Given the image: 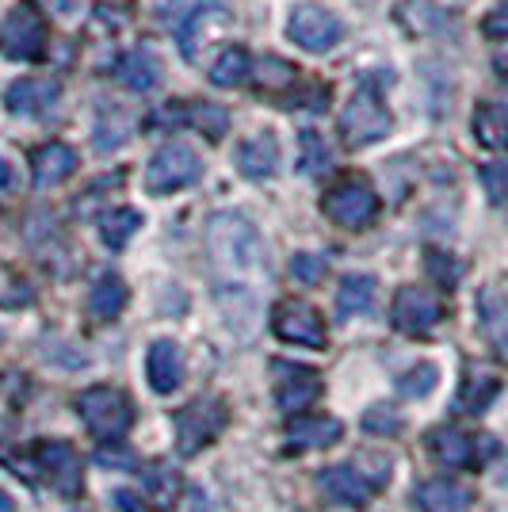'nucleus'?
Here are the masks:
<instances>
[{
    "mask_svg": "<svg viewBox=\"0 0 508 512\" xmlns=\"http://www.w3.org/2000/svg\"><path fill=\"white\" fill-rule=\"evenodd\" d=\"M207 245H211L214 264L222 272H230V276H260L264 264H268L264 237L241 214H218V218H211Z\"/></svg>",
    "mask_w": 508,
    "mask_h": 512,
    "instance_id": "1",
    "label": "nucleus"
},
{
    "mask_svg": "<svg viewBox=\"0 0 508 512\" xmlns=\"http://www.w3.org/2000/svg\"><path fill=\"white\" fill-rule=\"evenodd\" d=\"M199 176H203V157L191 150L188 142H169L149 157L142 184L149 195H172L180 188L199 184Z\"/></svg>",
    "mask_w": 508,
    "mask_h": 512,
    "instance_id": "2",
    "label": "nucleus"
},
{
    "mask_svg": "<svg viewBox=\"0 0 508 512\" xmlns=\"http://www.w3.org/2000/svg\"><path fill=\"white\" fill-rule=\"evenodd\" d=\"M77 413L88 425L92 436L100 440H119L130 425H134V406L123 390L115 386H92L77 398Z\"/></svg>",
    "mask_w": 508,
    "mask_h": 512,
    "instance_id": "3",
    "label": "nucleus"
},
{
    "mask_svg": "<svg viewBox=\"0 0 508 512\" xmlns=\"http://www.w3.org/2000/svg\"><path fill=\"white\" fill-rule=\"evenodd\" d=\"M230 421L226 402L218 398H195L191 406H184L176 413V448L180 455H199L211 440L222 436V428Z\"/></svg>",
    "mask_w": 508,
    "mask_h": 512,
    "instance_id": "4",
    "label": "nucleus"
},
{
    "mask_svg": "<svg viewBox=\"0 0 508 512\" xmlns=\"http://www.w3.org/2000/svg\"><path fill=\"white\" fill-rule=\"evenodd\" d=\"M0 50L16 62H35L46 50V20L39 4H16L4 20H0Z\"/></svg>",
    "mask_w": 508,
    "mask_h": 512,
    "instance_id": "5",
    "label": "nucleus"
},
{
    "mask_svg": "<svg viewBox=\"0 0 508 512\" xmlns=\"http://www.w3.org/2000/svg\"><path fill=\"white\" fill-rule=\"evenodd\" d=\"M340 134H344V146H352V150L375 146L390 134V115L371 92H356L340 111Z\"/></svg>",
    "mask_w": 508,
    "mask_h": 512,
    "instance_id": "6",
    "label": "nucleus"
},
{
    "mask_svg": "<svg viewBox=\"0 0 508 512\" xmlns=\"http://www.w3.org/2000/svg\"><path fill=\"white\" fill-rule=\"evenodd\" d=\"M321 207L344 230H363L379 214V195L371 192V184H363V180H340L337 188L325 195Z\"/></svg>",
    "mask_w": 508,
    "mask_h": 512,
    "instance_id": "7",
    "label": "nucleus"
},
{
    "mask_svg": "<svg viewBox=\"0 0 508 512\" xmlns=\"http://www.w3.org/2000/svg\"><path fill=\"white\" fill-rule=\"evenodd\" d=\"M287 35H291V43H298L306 54H325V50H333L340 43V35H344V23L333 16V12H325L318 4H302L291 12V20H287Z\"/></svg>",
    "mask_w": 508,
    "mask_h": 512,
    "instance_id": "8",
    "label": "nucleus"
},
{
    "mask_svg": "<svg viewBox=\"0 0 508 512\" xmlns=\"http://www.w3.org/2000/svg\"><path fill=\"white\" fill-rule=\"evenodd\" d=\"M272 325H276V337L287 344H302V348H321L325 344V321L314 306L298 299H287L276 306L272 314Z\"/></svg>",
    "mask_w": 508,
    "mask_h": 512,
    "instance_id": "9",
    "label": "nucleus"
},
{
    "mask_svg": "<svg viewBox=\"0 0 508 512\" xmlns=\"http://www.w3.org/2000/svg\"><path fill=\"white\" fill-rule=\"evenodd\" d=\"M390 318H394V325H398L402 333L421 337V333H428L436 321L444 318V306H440V299H436L432 291H424V287H402V291L394 295Z\"/></svg>",
    "mask_w": 508,
    "mask_h": 512,
    "instance_id": "10",
    "label": "nucleus"
},
{
    "mask_svg": "<svg viewBox=\"0 0 508 512\" xmlns=\"http://www.w3.org/2000/svg\"><path fill=\"white\" fill-rule=\"evenodd\" d=\"M214 8H218V0H165V4H161V20H165L176 46H180L188 58L195 54L199 27H203V20L211 16Z\"/></svg>",
    "mask_w": 508,
    "mask_h": 512,
    "instance_id": "11",
    "label": "nucleus"
},
{
    "mask_svg": "<svg viewBox=\"0 0 508 512\" xmlns=\"http://www.w3.org/2000/svg\"><path fill=\"white\" fill-rule=\"evenodd\" d=\"M58 96H62L58 81H50V77H23V81H16V85L4 92V104H8L12 115L43 119V115L54 111Z\"/></svg>",
    "mask_w": 508,
    "mask_h": 512,
    "instance_id": "12",
    "label": "nucleus"
},
{
    "mask_svg": "<svg viewBox=\"0 0 508 512\" xmlns=\"http://www.w3.org/2000/svg\"><path fill=\"white\" fill-rule=\"evenodd\" d=\"M321 490H325V497L340 501V505L360 509V505H367V501L375 497L379 482H375V478H367L360 467H348V463H344V467L321 470Z\"/></svg>",
    "mask_w": 508,
    "mask_h": 512,
    "instance_id": "13",
    "label": "nucleus"
},
{
    "mask_svg": "<svg viewBox=\"0 0 508 512\" xmlns=\"http://www.w3.org/2000/svg\"><path fill=\"white\" fill-rule=\"evenodd\" d=\"M276 375H287L276 383V402L283 413H302L306 406H314L321 398V379L314 371H302V367H287L276 363Z\"/></svg>",
    "mask_w": 508,
    "mask_h": 512,
    "instance_id": "14",
    "label": "nucleus"
},
{
    "mask_svg": "<svg viewBox=\"0 0 508 512\" xmlns=\"http://www.w3.org/2000/svg\"><path fill=\"white\" fill-rule=\"evenodd\" d=\"M237 172L241 176H249V180H268V176H276L279 169V142L272 130H260L253 134L249 142H241L237 146Z\"/></svg>",
    "mask_w": 508,
    "mask_h": 512,
    "instance_id": "15",
    "label": "nucleus"
},
{
    "mask_svg": "<svg viewBox=\"0 0 508 512\" xmlns=\"http://www.w3.org/2000/svg\"><path fill=\"white\" fill-rule=\"evenodd\" d=\"M146 379L157 394H172L184 379V356L176 341H153L146 352Z\"/></svg>",
    "mask_w": 508,
    "mask_h": 512,
    "instance_id": "16",
    "label": "nucleus"
},
{
    "mask_svg": "<svg viewBox=\"0 0 508 512\" xmlns=\"http://www.w3.org/2000/svg\"><path fill=\"white\" fill-rule=\"evenodd\" d=\"M39 467L46 470V478L65 493V497H73V493H81V459H77V451L69 448V444H39Z\"/></svg>",
    "mask_w": 508,
    "mask_h": 512,
    "instance_id": "17",
    "label": "nucleus"
},
{
    "mask_svg": "<svg viewBox=\"0 0 508 512\" xmlns=\"http://www.w3.org/2000/svg\"><path fill=\"white\" fill-rule=\"evenodd\" d=\"M31 172H35V180L43 188H54V184H62L77 172V153L69 150L65 142H46L31 157Z\"/></svg>",
    "mask_w": 508,
    "mask_h": 512,
    "instance_id": "18",
    "label": "nucleus"
},
{
    "mask_svg": "<svg viewBox=\"0 0 508 512\" xmlns=\"http://www.w3.org/2000/svg\"><path fill=\"white\" fill-rule=\"evenodd\" d=\"M340 436H344V425L337 417H295L291 428H287V444L291 448H333Z\"/></svg>",
    "mask_w": 508,
    "mask_h": 512,
    "instance_id": "19",
    "label": "nucleus"
},
{
    "mask_svg": "<svg viewBox=\"0 0 508 512\" xmlns=\"http://www.w3.org/2000/svg\"><path fill=\"white\" fill-rule=\"evenodd\" d=\"M417 505L424 512H466L470 509V490L459 486V482L436 478V482L417 486Z\"/></svg>",
    "mask_w": 508,
    "mask_h": 512,
    "instance_id": "20",
    "label": "nucleus"
},
{
    "mask_svg": "<svg viewBox=\"0 0 508 512\" xmlns=\"http://www.w3.org/2000/svg\"><path fill=\"white\" fill-rule=\"evenodd\" d=\"M115 77L134 92H149V88L161 85V62L149 50H130L115 65Z\"/></svg>",
    "mask_w": 508,
    "mask_h": 512,
    "instance_id": "21",
    "label": "nucleus"
},
{
    "mask_svg": "<svg viewBox=\"0 0 508 512\" xmlns=\"http://www.w3.org/2000/svg\"><path fill=\"white\" fill-rule=\"evenodd\" d=\"M130 111H123V107L115 104H100V111H96V134H92V146L100 153H111L119 150L123 142L130 138Z\"/></svg>",
    "mask_w": 508,
    "mask_h": 512,
    "instance_id": "22",
    "label": "nucleus"
},
{
    "mask_svg": "<svg viewBox=\"0 0 508 512\" xmlns=\"http://www.w3.org/2000/svg\"><path fill=\"white\" fill-rule=\"evenodd\" d=\"M375 276H344L337 287V314L344 321L348 318H360V314H367L371 306H375Z\"/></svg>",
    "mask_w": 508,
    "mask_h": 512,
    "instance_id": "23",
    "label": "nucleus"
},
{
    "mask_svg": "<svg viewBox=\"0 0 508 512\" xmlns=\"http://www.w3.org/2000/svg\"><path fill=\"white\" fill-rule=\"evenodd\" d=\"M180 490H184V482H180V474H176L172 463H153V467L146 470V497L157 512L176 509Z\"/></svg>",
    "mask_w": 508,
    "mask_h": 512,
    "instance_id": "24",
    "label": "nucleus"
},
{
    "mask_svg": "<svg viewBox=\"0 0 508 512\" xmlns=\"http://www.w3.org/2000/svg\"><path fill=\"white\" fill-rule=\"evenodd\" d=\"M127 306V283L119 276H100L96 287L88 291V314L100 321L119 318V310Z\"/></svg>",
    "mask_w": 508,
    "mask_h": 512,
    "instance_id": "25",
    "label": "nucleus"
},
{
    "mask_svg": "<svg viewBox=\"0 0 508 512\" xmlns=\"http://www.w3.org/2000/svg\"><path fill=\"white\" fill-rule=\"evenodd\" d=\"M474 134L486 150L508 146V104H482L474 111Z\"/></svg>",
    "mask_w": 508,
    "mask_h": 512,
    "instance_id": "26",
    "label": "nucleus"
},
{
    "mask_svg": "<svg viewBox=\"0 0 508 512\" xmlns=\"http://www.w3.org/2000/svg\"><path fill=\"white\" fill-rule=\"evenodd\" d=\"M428 448H432V455H436L444 467H466V463L474 459V448H470L466 432H459V428H436V432L428 436Z\"/></svg>",
    "mask_w": 508,
    "mask_h": 512,
    "instance_id": "27",
    "label": "nucleus"
},
{
    "mask_svg": "<svg viewBox=\"0 0 508 512\" xmlns=\"http://www.w3.org/2000/svg\"><path fill=\"white\" fill-rule=\"evenodd\" d=\"M249 73H253V58H249V50H241V46L222 50V54H218V62L211 65V81L218 88L245 85V81H249Z\"/></svg>",
    "mask_w": 508,
    "mask_h": 512,
    "instance_id": "28",
    "label": "nucleus"
},
{
    "mask_svg": "<svg viewBox=\"0 0 508 512\" xmlns=\"http://www.w3.org/2000/svg\"><path fill=\"white\" fill-rule=\"evenodd\" d=\"M138 226H142V214L134 207H111V211L100 214V237L111 249H123L130 237L138 234Z\"/></svg>",
    "mask_w": 508,
    "mask_h": 512,
    "instance_id": "29",
    "label": "nucleus"
},
{
    "mask_svg": "<svg viewBox=\"0 0 508 512\" xmlns=\"http://www.w3.org/2000/svg\"><path fill=\"white\" fill-rule=\"evenodd\" d=\"M333 165V150L325 146L318 130H302L298 134V172L306 176H321V172Z\"/></svg>",
    "mask_w": 508,
    "mask_h": 512,
    "instance_id": "30",
    "label": "nucleus"
},
{
    "mask_svg": "<svg viewBox=\"0 0 508 512\" xmlns=\"http://www.w3.org/2000/svg\"><path fill=\"white\" fill-rule=\"evenodd\" d=\"M478 306H482V325H486V337L508 356V310H505V302H501V295H497V291H482Z\"/></svg>",
    "mask_w": 508,
    "mask_h": 512,
    "instance_id": "31",
    "label": "nucleus"
},
{
    "mask_svg": "<svg viewBox=\"0 0 508 512\" xmlns=\"http://www.w3.org/2000/svg\"><path fill=\"white\" fill-rule=\"evenodd\" d=\"M184 119H188L203 138H211V142H218V138L230 130V115H226V107H218V104H188V115H184Z\"/></svg>",
    "mask_w": 508,
    "mask_h": 512,
    "instance_id": "32",
    "label": "nucleus"
},
{
    "mask_svg": "<svg viewBox=\"0 0 508 512\" xmlns=\"http://www.w3.org/2000/svg\"><path fill=\"white\" fill-rule=\"evenodd\" d=\"M440 383V367L436 363H417L413 371H405L402 379H398V390H402V398H428L432 390Z\"/></svg>",
    "mask_w": 508,
    "mask_h": 512,
    "instance_id": "33",
    "label": "nucleus"
},
{
    "mask_svg": "<svg viewBox=\"0 0 508 512\" xmlns=\"http://www.w3.org/2000/svg\"><path fill=\"white\" fill-rule=\"evenodd\" d=\"M256 81H260V88L279 92V88L295 85V69L283 62V58H264V62L256 65Z\"/></svg>",
    "mask_w": 508,
    "mask_h": 512,
    "instance_id": "34",
    "label": "nucleus"
},
{
    "mask_svg": "<svg viewBox=\"0 0 508 512\" xmlns=\"http://www.w3.org/2000/svg\"><path fill=\"white\" fill-rule=\"evenodd\" d=\"M482 188L493 203H508V161L482 165Z\"/></svg>",
    "mask_w": 508,
    "mask_h": 512,
    "instance_id": "35",
    "label": "nucleus"
},
{
    "mask_svg": "<svg viewBox=\"0 0 508 512\" xmlns=\"http://www.w3.org/2000/svg\"><path fill=\"white\" fill-rule=\"evenodd\" d=\"M291 276L310 287V283H318V279L325 276V260L314 253H295L291 256Z\"/></svg>",
    "mask_w": 508,
    "mask_h": 512,
    "instance_id": "36",
    "label": "nucleus"
},
{
    "mask_svg": "<svg viewBox=\"0 0 508 512\" xmlns=\"http://www.w3.org/2000/svg\"><path fill=\"white\" fill-rule=\"evenodd\" d=\"M493 394H497V379H493V375H482V371H478V375H474V379L466 383L463 402L470 409H482L489 402V398H493Z\"/></svg>",
    "mask_w": 508,
    "mask_h": 512,
    "instance_id": "37",
    "label": "nucleus"
},
{
    "mask_svg": "<svg viewBox=\"0 0 508 512\" xmlns=\"http://www.w3.org/2000/svg\"><path fill=\"white\" fill-rule=\"evenodd\" d=\"M363 428H367V432H379V436H390V432L402 428V421H398V413L390 406H371L363 413Z\"/></svg>",
    "mask_w": 508,
    "mask_h": 512,
    "instance_id": "38",
    "label": "nucleus"
},
{
    "mask_svg": "<svg viewBox=\"0 0 508 512\" xmlns=\"http://www.w3.org/2000/svg\"><path fill=\"white\" fill-rule=\"evenodd\" d=\"M428 272L440 279L444 287H455L459 283V276H463V268L451 260L447 253H428Z\"/></svg>",
    "mask_w": 508,
    "mask_h": 512,
    "instance_id": "39",
    "label": "nucleus"
},
{
    "mask_svg": "<svg viewBox=\"0 0 508 512\" xmlns=\"http://www.w3.org/2000/svg\"><path fill=\"white\" fill-rule=\"evenodd\" d=\"M482 31H486L489 39H508V0H501V4L489 12L486 23H482Z\"/></svg>",
    "mask_w": 508,
    "mask_h": 512,
    "instance_id": "40",
    "label": "nucleus"
},
{
    "mask_svg": "<svg viewBox=\"0 0 508 512\" xmlns=\"http://www.w3.org/2000/svg\"><path fill=\"white\" fill-rule=\"evenodd\" d=\"M96 459H100L104 467H134V459H130L127 451H123V455H111V451H100Z\"/></svg>",
    "mask_w": 508,
    "mask_h": 512,
    "instance_id": "41",
    "label": "nucleus"
},
{
    "mask_svg": "<svg viewBox=\"0 0 508 512\" xmlns=\"http://www.w3.org/2000/svg\"><path fill=\"white\" fill-rule=\"evenodd\" d=\"M115 505H119V509H123V512H142V501H138L134 493H127V490H119V493H115Z\"/></svg>",
    "mask_w": 508,
    "mask_h": 512,
    "instance_id": "42",
    "label": "nucleus"
},
{
    "mask_svg": "<svg viewBox=\"0 0 508 512\" xmlns=\"http://www.w3.org/2000/svg\"><path fill=\"white\" fill-rule=\"evenodd\" d=\"M493 69H497V77H501V81L508 85V54H501V58L493 62Z\"/></svg>",
    "mask_w": 508,
    "mask_h": 512,
    "instance_id": "43",
    "label": "nucleus"
},
{
    "mask_svg": "<svg viewBox=\"0 0 508 512\" xmlns=\"http://www.w3.org/2000/svg\"><path fill=\"white\" fill-rule=\"evenodd\" d=\"M12 184V169H8V161L0 157V188H8Z\"/></svg>",
    "mask_w": 508,
    "mask_h": 512,
    "instance_id": "44",
    "label": "nucleus"
},
{
    "mask_svg": "<svg viewBox=\"0 0 508 512\" xmlns=\"http://www.w3.org/2000/svg\"><path fill=\"white\" fill-rule=\"evenodd\" d=\"M0 512H12V497L8 493H0Z\"/></svg>",
    "mask_w": 508,
    "mask_h": 512,
    "instance_id": "45",
    "label": "nucleus"
},
{
    "mask_svg": "<svg viewBox=\"0 0 508 512\" xmlns=\"http://www.w3.org/2000/svg\"><path fill=\"white\" fill-rule=\"evenodd\" d=\"M505 482H508V470H505Z\"/></svg>",
    "mask_w": 508,
    "mask_h": 512,
    "instance_id": "46",
    "label": "nucleus"
}]
</instances>
